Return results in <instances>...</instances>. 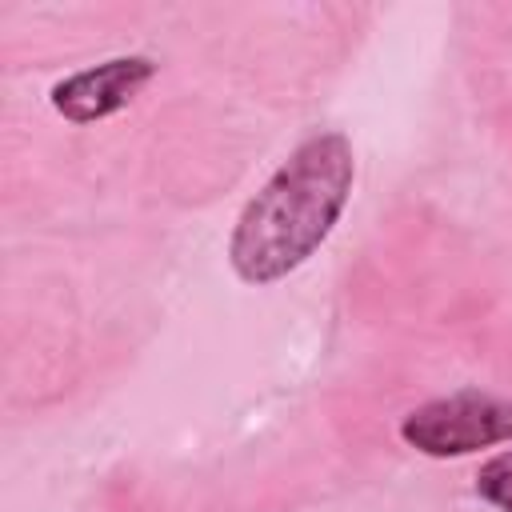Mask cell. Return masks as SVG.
Here are the masks:
<instances>
[{
  "label": "cell",
  "instance_id": "cell-1",
  "mask_svg": "<svg viewBox=\"0 0 512 512\" xmlns=\"http://www.w3.org/2000/svg\"><path fill=\"white\" fill-rule=\"evenodd\" d=\"M356 184L344 132H316L260 184L228 236V264L244 284H276L332 236Z\"/></svg>",
  "mask_w": 512,
  "mask_h": 512
},
{
  "label": "cell",
  "instance_id": "cell-2",
  "mask_svg": "<svg viewBox=\"0 0 512 512\" xmlns=\"http://www.w3.org/2000/svg\"><path fill=\"white\" fill-rule=\"evenodd\" d=\"M400 440L432 460L512 444V396H492L472 388L436 396L400 420Z\"/></svg>",
  "mask_w": 512,
  "mask_h": 512
},
{
  "label": "cell",
  "instance_id": "cell-3",
  "mask_svg": "<svg viewBox=\"0 0 512 512\" xmlns=\"http://www.w3.org/2000/svg\"><path fill=\"white\" fill-rule=\"evenodd\" d=\"M152 76H156L152 56H112V60H100L92 68H80L56 80L48 92V104L68 124H96L128 108Z\"/></svg>",
  "mask_w": 512,
  "mask_h": 512
},
{
  "label": "cell",
  "instance_id": "cell-4",
  "mask_svg": "<svg viewBox=\"0 0 512 512\" xmlns=\"http://www.w3.org/2000/svg\"><path fill=\"white\" fill-rule=\"evenodd\" d=\"M476 492L480 500H488L496 512H512V448L496 452L492 460L480 464L476 472Z\"/></svg>",
  "mask_w": 512,
  "mask_h": 512
}]
</instances>
